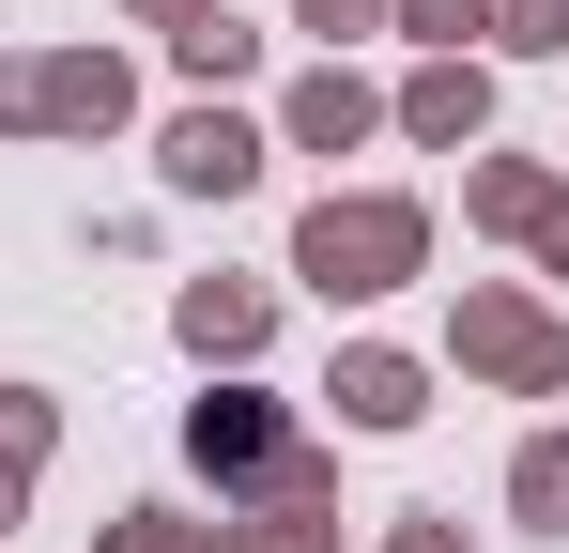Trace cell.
<instances>
[{
	"label": "cell",
	"instance_id": "1",
	"mask_svg": "<svg viewBox=\"0 0 569 553\" xmlns=\"http://www.w3.org/2000/svg\"><path fill=\"white\" fill-rule=\"evenodd\" d=\"M292 262L323 276V292H385V276L416 262V200H323V215H308V247H292Z\"/></svg>",
	"mask_w": 569,
	"mask_h": 553
},
{
	"label": "cell",
	"instance_id": "2",
	"mask_svg": "<svg viewBox=\"0 0 569 553\" xmlns=\"http://www.w3.org/2000/svg\"><path fill=\"white\" fill-rule=\"evenodd\" d=\"M462 354L492 369V384H569V339L539 323V308H508V292H477V308H462Z\"/></svg>",
	"mask_w": 569,
	"mask_h": 553
},
{
	"label": "cell",
	"instance_id": "3",
	"mask_svg": "<svg viewBox=\"0 0 569 553\" xmlns=\"http://www.w3.org/2000/svg\"><path fill=\"white\" fill-rule=\"evenodd\" d=\"M0 123H123V78L108 62H31V78H0Z\"/></svg>",
	"mask_w": 569,
	"mask_h": 553
},
{
	"label": "cell",
	"instance_id": "4",
	"mask_svg": "<svg viewBox=\"0 0 569 553\" xmlns=\"http://www.w3.org/2000/svg\"><path fill=\"white\" fill-rule=\"evenodd\" d=\"M247 170H262V139H247L231 108H200V123H170V184H200V200H231Z\"/></svg>",
	"mask_w": 569,
	"mask_h": 553
},
{
	"label": "cell",
	"instance_id": "5",
	"mask_svg": "<svg viewBox=\"0 0 569 553\" xmlns=\"http://www.w3.org/2000/svg\"><path fill=\"white\" fill-rule=\"evenodd\" d=\"M339 415H355V431H400V415H416V369H400V354H355V369H339Z\"/></svg>",
	"mask_w": 569,
	"mask_h": 553
},
{
	"label": "cell",
	"instance_id": "6",
	"mask_svg": "<svg viewBox=\"0 0 569 553\" xmlns=\"http://www.w3.org/2000/svg\"><path fill=\"white\" fill-rule=\"evenodd\" d=\"M292 139H308V154L370 139V92H355V78H308V92H292Z\"/></svg>",
	"mask_w": 569,
	"mask_h": 553
},
{
	"label": "cell",
	"instance_id": "7",
	"mask_svg": "<svg viewBox=\"0 0 569 553\" xmlns=\"http://www.w3.org/2000/svg\"><path fill=\"white\" fill-rule=\"evenodd\" d=\"M200 461H278V415L262 400H200Z\"/></svg>",
	"mask_w": 569,
	"mask_h": 553
},
{
	"label": "cell",
	"instance_id": "8",
	"mask_svg": "<svg viewBox=\"0 0 569 553\" xmlns=\"http://www.w3.org/2000/svg\"><path fill=\"white\" fill-rule=\"evenodd\" d=\"M186 339L200 354H247L262 339V292H186Z\"/></svg>",
	"mask_w": 569,
	"mask_h": 553
},
{
	"label": "cell",
	"instance_id": "9",
	"mask_svg": "<svg viewBox=\"0 0 569 553\" xmlns=\"http://www.w3.org/2000/svg\"><path fill=\"white\" fill-rule=\"evenodd\" d=\"M416 139H477V78H462V62L416 78Z\"/></svg>",
	"mask_w": 569,
	"mask_h": 553
},
{
	"label": "cell",
	"instance_id": "10",
	"mask_svg": "<svg viewBox=\"0 0 569 553\" xmlns=\"http://www.w3.org/2000/svg\"><path fill=\"white\" fill-rule=\"evenodd\" d=\"M231 553H323V523H308V476H292V492H278V507H262Z\"/></svg>",
	"mask_w": 569,
	"mask_h": 553
},
{
	"label": "cell",
	"instance_id": "11",
	"mask_svg": "<svg viewBox=\"0 0 569 553\" xmlns=\"http://www.w3.org/2000/svg\"><path fill=\"white\" fill-rule=\"evenodd\" d=\"M523 523H569V431H555V446H523Z\"/></svg>",
	"mask_w": 569,
	"mask_h": 553
},
{
	"label": "cell",
	"instance_id": "12",
	"mask_svg": "<svg viewBox=\"0 0 569 553\" xmlns=\"http://www.w3.org/2000/svg\"><path fill=\"white\" fill-rule=\"evenodd\" d=\"M31 446H47V415H31V400H0V507H16V476H31Z\"/></svg>",
	"mask_w": 569,
	"mask_h": 553
},
{
	"label": "cell",
	"instance_id": "13",
	"mask_svg": "<svg viewBox=\"0 0 569 553\" xmlns=\"http://www.w3.org/2000/svg\"><path fill=\"white\" fill-rule=\"evenodd\" d=\"M492 31L508 47H569V0H492Z\"/></svg>",
	"mask_w": 569,
	"mask_h": 553
},
{
	"label": "cell",
	"instance_id": "14",
	"mask_svg": "<svg viewBox=\"0 0 569 553\" xmlns=\"http://www.w3.org/2000/svg\"><path fill=\"white\" fill-rule=\"evenodd\" d=\"M108 553H200V539H186V523H123Z\"/></svg>",
	"mask_w": 569,
	"mask_h": 553
},
{
	"label": "cell",
	"instance_id": "15",
	"mask_svg": "<svg viewBox=\"0 0 569 553\" xmlns=\"http://www.w3.org/2000/svg\"><path fill=\"white\" fill-rule=\"evenodd\" d=\"M523 231H539V247H555V276H569V200H539V215H523Z\"/></svg>",
	"mask_w": 569,
	"mask_h": 553
},
{
	"label": "cell",
	"instance_id": "16",
	"mask_svg": "<svg viewBox=\"0 0 569 553\" xmlns=\"http://www.w3.org/2000/svg\"><path fill=\"white\" fill-rule=\"evenodd\" d=\"M308 31H370V0H308Z\"/></svg>",
	"mask_w": 569,
	"mask_h": 553
}]
</instances>
